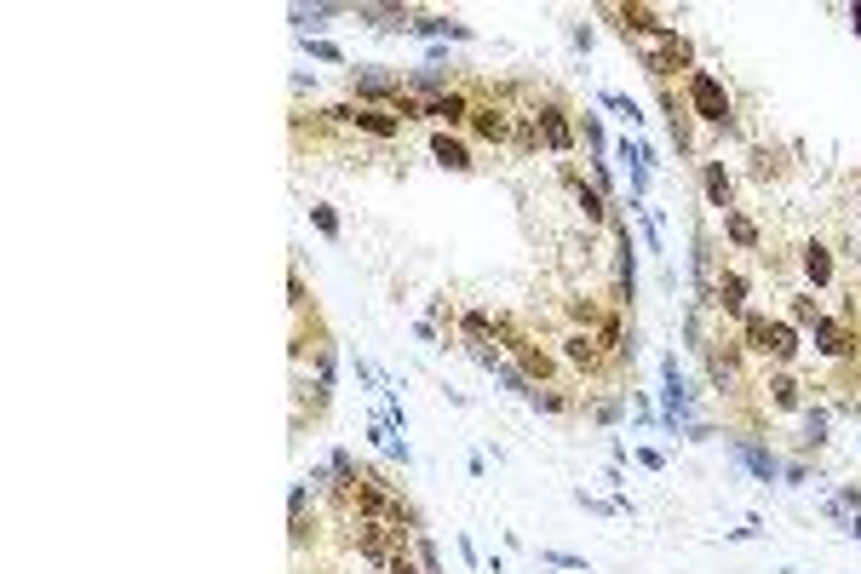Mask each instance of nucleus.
Wrapping results in <instances>:
<instances>
[{
    "label": "nucleus",
    "instance_id": "1",
    "mask_svg": "<svg viewBox=\"0 0 861 574\" xmlns=\"http://www.w3.org/2000/svg\"><path fill=\"white\" fill-rule=\"evenodd\" d=\"M689 104H695V115H701V121H712V127H724L729 110H735V104H729V87L718 81V75H707V69H695V75H689Z\"/></svg>",
    "mask_w": 861,
    "mask_h": 574
},
{
    "label": "nucleus",
    "instance_id": "2",
    "mask_svg": "<svg viewBox=\"0 0 861 574\" xmlns=\"http://www.w3.org/2000/svg\"><path fill=\"white\" fill-rule=\"evenodd\" d=\"M472 127H477V138H489V144H506L511 127H517V115L506 110V104H477V110H472Z\"/></svg>",
    "mask_w": 861,
    "mask_h": 574
},
{
    "label": "nucleus",
    "instance_id": "3",
    "mask_svg": "<svg viewBox=\"0 0 861 574\" xmlns=\"http://www.w3.org/2000/svg\"><path fill=\"white\" fill-rule=\"evenodd\" d=\"M535 127H540V138L552 150H569L574 144V132H569V121H563V110L557 104H545V110H535Z\"/></svg>",
    "mask_w": 861,
    "mask_h": 574
},
{
    "label": "nucleus",
    "instance_id": "4",
    "mask_svg": "<svg viewBox=\"0 0 861 574\" xmlns=\"http://www.w3.org/2000/svg\"><path fill=\"white\" fill-rule=\"evenodd\" d=\"M563 356H569L574 368H598V362H603V351H598V339H591V333H574V339H563Z\"/></svg>",
    "mask_w": 861,
    "mask_h": 574
},
{
    "label": "nucleus",
    "instance_id": "5",
    "mask_svg": "<svg viewBox=\"0 0 861 574\" xmlns=\"http://www.w3.org/2000/svg\"><path fill=\"white\" fill-rule=\"evenodd\" d=\"M334 115H339V121H356V127L373 132V138H390V132H397V121L380 115V110H334Z\"/></svg>",
    "mask_w": 861,
    "mask_h": 574
},
{
    "label": "nucleus",
    "instance_id": "6",
    "mask_svg": "<svg viewBox=\"0 0 861 574\" xmlns=\"http://www.w3.org/2000/svg\"><path fill=\"white\" fill-rule=\"evenodd\" d=\"M426 115H436V121H465V115H472V104H465L460 92H436V98L426 104Z\"/></svg>",
    "mask_w": 861,
    "mask_h": 574
},
{
    "label": "nucleus",
    "instance_id": "7",
    "mask_svg": "<svg viewBox=\"0 0 861 574\" xmlns=\"http://www.w3.org/2000/svg\"><path fill=\"white\" fill-rule=\"evenodd\" d=\"M804 276H810V282H833V253H827L821 241L804 247Z\"/></svg>",
    "mask_w": 861,
    "mask_h": 574
},
{
    "label": "nucleus",
    "instance_id": "8",
    "mask_svg": "<svg viewBox=\"0 0 861 574\" xmlns=\"http://www.w3.org/2000/svg\"><path fill=\"white\" fill-rule=\"evenodd\" d=\"M718 305H724V310H741L747 305V276L741 270H724V282H718Z\"/></svg>",
    "mask_w": 861,
    "mask_h": 574
},
{
    "label": "nucleus",
    "instance_id": "9",
    "mask_svg": "<svg viewBox=\"0 0 861 574\" xmlns=\"http://www.w3.org/2000/svg\"><path fill=\"white\" fill-rule=\"evenodd\" d=\"M816 339H821L827 356H844V351H850V333H844L838 322H816Z\"/></svg>",
    "mask_w": 861,
    "mask_h": 574
},
{
    "label": "nucleus",
    "instance_id": "10",
    "mask_svg": "<svg viewBox=\"0 0 861 574\" xmlns=\"http://www.w3.org/2000/svg\"><path fill=\"white\" fill-rule=\"evenodd\" d=\"M431 155H436V161H443V167H453V173H460V167H472V161H465V144H453L448 132H443V138H436V144H431Z\"/></svg>",
    "mask_w": 861,
    "mask_h": 574
},
{
    "label": "nucleus",
    "instance_id": "11",
    "mask_svg": "<svg viewBox=\"0 0 861 574\" xmlns=\"http://www.w3.org/2000/svg\"><path fill=\"white\" fill-rule=\"evenodd\" d=\"M724 224H729V241H735V247H758L753 219H741V213H724Z\"/></svg>",
    "mask_w": 861,
    "mask_h": 574
},
{
    "label": "nucleus",
    "instance_id": "12",
    "mask_svg": "<svg viewBox=\"0 0 861 574\" xmlns=\"http://www.w3.org/2000/svg\"><path fill=\"white\" fill-rule=\"evenodd\" d=\"M707 196L729 213V178H724V167H707Z\"/></svg>",
    "mask_w": 861,
    "mask_h": 574
},
{
    "label": "nucleus",
    "instance_id": "13",
    "mask_svg": "<svg viewBox=\"0 0 861 574\" xmlns=\"http://www.w3.org/2000/svg\"><path fill=\"white\" fill-rule=\"evenodd\" d=\"M770 391H775V408H798V385L792 379H775Z\"/></svg>",
    "mask_w": 861,
    "mask_h": 574
},
{
    "label": "nucleus",
    "instance_id": "14",
    "mask_svg": "<svg viewBox=\"0 0 861 574\" xmlns=\"http://www.w3.org/2000/svg\"><path fill=\"white\" fill-rule=\"evenodd\" d=\"M390 574H414V569H408V563H402V557H397V563H390Z\"/></svg>",
    "mask_w": 861,
    "mask_h": 574
},
{
    "label": "nucleus",
    "instance_id": "15",
    "mask_svg": "<svg viewBox=\"0 0 861 574\" xmlns=\"http://www.w3.org/2000/svg\"><path fill=\"white\" fill-rule=\"evenodd\" d=\"M856 29H861V6H856Z\"/></svg>",
    "mask_w": 861,
    "mask_h": 574
},
{
    "label": "nucleus",
    "instance_id": "16",
    "mask_svg": "<svg viewBox=\"0 0 861 574\" xmlns=\"http://www.w3.org/2000/svg\"><path fill=\"white\" fill-rule=\"evenodd\" d=\"M856 259H861V253H856Z\"/></svg>",
    "mask_w": 861,
    "mask_h": 574
}]
</instances>
